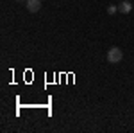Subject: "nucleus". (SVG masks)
I'll return each mask as SVG.
<instances>
[{
	"label": "nucleus",
	"mask_w": 134,
	"mask_h": 133,
	"mask_svg": "<svg viewBox=\"0 0 134 133\" xmlns=\"http://www.w3.org/2000/svg\"><path fill=\"white\" fill-rule=\"evenodd\" d=\"M122 58H124V52L120 51L118 47H111L109 51H107V61L109 63H120L122 61Z\"/></svg>",
	"instance_id": "obj_1"
},
{
	"label": "nucleus",
	"mask_w": 134,
	"mask_h": 133,
	"mask_svg": "<svg viewBox=\"0 0 134 133\" xmlns=\"http://www.w3.org/2000/svg\"><path fill=\"white\" fill-rule=\"evenodd\" d=\"M25 7H27V11H31V13H38V11L41 9V0H27L25 2Z\"/></svg>",
	"instance_id": "obj_2"
},
{
	"label": "nucleus",
	"mask_w": 134,
	"mask_h": 133,
	"mask_svg": "<svg viewBox=\"0 0 134 133\" xmlns=\"http://www.w3.org/2000/svg\"><path fill=\"white\" fill-rule=\"evenodd\" d=\"M118 11H120V13H124V14H127V13H131V11H132V4H131L129 0H124V2H120V4H118Z\"/></svg>",
	"instance_id": "obj_3"
},
{
	"label": "nucleus",
	"mask_w": 134,
	"mask_h": 133,
	"mask_svg": "<svg viewBox=\"0 0 134 133\" xmlns=\"http://www.w3.org/2000/svg\"><path fill=\"white\" fill-rule=\"evenodd\" d=\"M116 11H118V7H116V6H109V7H107V13H109V14H114Z\"/></svg>",
	"instance_id": "obj_4"
},
{
	"label": "nucleus",
	"mask_w": 134,
	"mask_h": 133,
	"mask_svg": "<svg viewBox=\"0 0 134 133\" xmlns=\"http://www.w3.org/2000/svg\"><path fill=\"white\" fill-rule=\"evenodd\" d=\"M16 2H27V0H16Z\"/></svg>",
	"instance_id": "obj_5"
}]
</instances>
